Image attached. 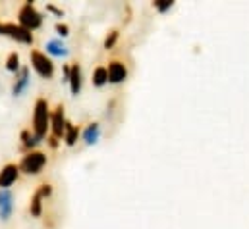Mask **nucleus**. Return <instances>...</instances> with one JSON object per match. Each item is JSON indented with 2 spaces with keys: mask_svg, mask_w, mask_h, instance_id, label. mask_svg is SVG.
Here are the masks:
<instances>
[{
  "mask_svg": "<svg viewBox=\"0 0 249 229\" xmlns=\"http://www.w3.org/2000/svg\"><path fill=\"white\" fill-rule=\"evenodd\" d=\"M14 196L8 189H0V218L2 220H8L12 210H14V204H12Z\"/></svg>",
  "mask_w": 249,
  "mask_h": 229,
  "instance_id": "obj_7",
  "label": "nucleus"
},
{
  "mask_svg": "<svg viewBox=\"0 0 249 229\" xmlns=\"http://www.w3.org/2000/svg\"><path fill=\"white\" fill-rule=\"evenodd\" d=\"M47 50H49L51 54H54V56H66V54H68L66 45H62L60 41H49V43H47Z\"/></svg>",
  "mask_w": 249,
  "mask_h": 229,
  "instance_id": "obj_16",
  "label": "nucleus"
},
{
  "mask_svg": "<svg viewBox=\"0 0 249 229\" xmlns=\"http://www.w3.org/2000/svg\"><path fill=\"white\" fill-rule=\"evenodd\" d=\"M56 31H58V35H62V37L68 35V27H66V25H60V23L56 25Z\"/></svg>",
  "mask_w": 249,
  "mask_h": 229,
  "instance_id": "obj_21",
  "label": "nucleus"
},
{
  "mask_svg": "<svg viewBox=\"0 0 249 229\" xmlns=\"http://www.w3.org/2000/svg\"><path fill=\"white\" fill-rule=\"evenodd\" d=\"M2 35H8V37H12V39H16V41H19V43H25V45H31V43H33V35H31V31L23 29L21 25L6 23V25L2 27Z\"/></svg>",
  "mask_w": 249,
  "mask_h": 229,
  "instance_id": "obj_5",
  "label": "nucleus"
},
{
  "mask_svg": "<svg viewBox=\"0 0 249 229\" xmlns=\"http://www.w3.org/2000/svg\"><path fill=\"white\" fill-rule=\"evenodd\" d=\"M6 67H8L10 71H18V69H19V56H18V54H10Z\"/></svg>",
  "mask_w": 249,
  "mask_h": 229,
  "instance_id": "obj_18",
  "label": "nucleus"
},
{
  "mask_svg": "<svg viewBox=\"0 0 249 229\" xmlns=\"http://www.w3.org/2000/svg\"><path fill=\"white\" fill-rule=\"evenodd\" d=\"M107 71H108V83H112V85L122 83V81H125V77H127V67H125L124 62H120V60H112L108 64Z\"/></svg>",
  "mask_w": 249,
  "mask_h": 229,
  "instance_id": "obj_6",
  "label": "nucleus"
},
{
  "mask_svg": "<svg viewBox=\"0 0 249 229\" xmlns=\"http://www.w3.org/2000/svg\"><path fill=\"white\" fill-rule=\"evenodd\" d=\"M116 41H118V31H110V35L105 39V49H107V50L112 49V47L116 45Z\"/></svg>",
  "mask_w": 249,
  "mask_h": 229,
  "instance_id": "obj_20",
  "label": "nucleus"
},
{
  "mask_svg": "<svg viewBox=\"0 0 249 229\" xmlns=\"http://www.w3.org/2000/svg\"><path fill=\"white\" fill-rule=\"evenodd\" d=\"M172 6H174L172 0H157V2H155V8H157L159 12H168Z\"/></svg>",
  "mask_w": 249,
  "mask_h": 229,
  "instance_id": "obj_19",
  "label": "nucleus"
},
{
  "mask_svg": "<svg viewBox=\"0 0 249 229\" xmlns=\"http://www.w3.org/2000/svg\"><path fill=\"white\" fill-rule=\"evenodd\" d=\"M31 65L33 69L41 75V77H53L54 75V64L51 62V58H47V54L39 52V50H33L31 52Z\"/></svg>",
  "mask_w": 249,
  "mask_h": 229,
  "instance_id": "obj_3",
  "label": "nucleus"
},
{
  "mask_svg": "<svg viewBox=\"0 0 249 229\" xmlns=\"http://www.w3.org/2000/svg\"><path fill=\"white\" fill-rule=\"evenodd\" d=\"M51 145H53V147H56V145H58V139H56V137H53V139H51Z\"/></svg>",
  "mask_w": 249,
  "mask_h": 229,
  "instance_id": "obj_22",
  "label": "nucleus"
},
{
  "mask_svg": "<svg viewBox=\"0 0 249 229\" xmlns=\"http://www.w3.org/2000/svg\"><path fill=\"white\" fill-rule=\"evenodd\" d=\"M68 83H70L71 93L73 95H79V91H81V67H79V64H73L70 67V79H68Z\"/></svg>",
  "mask_w": 249,
  "mask_h": 229,
  "instance_id": "obj_11",
  "label": "nucleus"
},
{
  "mask_svg": "<svg viewBox=\"0 0 249 229\" xmlns=\"http://www.w3.org/2000/svg\"><path fill=\"white\" fill-rule=\"evenodd\" d=\"M19 168L16 164H8L2 172H0V189H8L16 179H18Z\"/></svg>",
  "mask_w": 249,
  "mask_h": 229,
  "instance_id": "obj_9",
  "label": "nucleus"
},
{
  "mask_svg": "<svg viewBox=\"0 0 249 229\" xmlns=\"http://www.w3.org/2000/svg\"><path fill=\"white\" fill-rule=\"evenodd\" d=\"M99 137H101V125L99 123H89L83 131V141L87 145H95L99 141Z\"/></svg>",
  "mask_w": 249,
  "mask_h": 229,
  "instance_id": "obj_12",
  "label": "nucleus"
},
{
  "mask_svg": "<svg viewBox=\"0 0 249 229\" xmlns=\"http://www.w3.org/2000/svg\"><path fill=\"white\" fill-rule=\"evenodd\" d=\"M19 23H21L23 29L31 31V29L41 27V23H43V16L33 8L31 2H25L23 8L19 10Z\"/></svg>",
  "mask_w": 249,
  "mask_h": 229,
  "instance_id": "obj_2",
  "label": "nucleus"
},
{
  "mask_svg": "<svg viewBox=\"0 0 249 229\" xmlns=\"http://www.w3.org/2000/svg\"><path fill=\"white\" fill-rule=\"evenodd\" d=\"M51 191H53L51 185H43V187L35 193V196H33V200H31V206H29V210H31L33 216H41V200H43V196H49Z\"/></svg>",
  "mask_w": 249,
  "mask_h": 229,
  "instance_id": "obj_10",
  "label": "nucleus"
},
{
  "mask_svg": "<svg viewBox=\"0 0 249 229\" xmlns=\"http://www.w3.org/2000/svg\"><path fill=\"white\" fill-rule=\"evenodd\" d=\"M77 137H79V129H77L75 125H71V123L66 121V131H64V141H66V145H70V147L75 145Z\"/></svg>",
  "mask_w": 249,
  "mask_h": 229,
  "instance_id": "obj_15",
  "label": "nucleus"
},
{
  "mask_svg": "<svg viewBox=\"0 0 249 229\" xmlns=\"http://www.w3.org/2000/svg\"><path fill=\"white\" fill-rule=\"evenodd\" d=\"M27 83H29V69H27V67H23V69H21V73H19V77H18V81L14 83V89H12V91H14V95H19V93L27 87Z\"/></svg>",
  "mask_w": 249,
  "mask_h": 229,
  "instance_id": "obj_13",
  "label": "nucleus"
},
{
  "mask_svg": "<svg viewBox=\"0 0 249 229\" xmlns=\"http://www.w3.org/2000/svg\"><path fill=\"white\" fill-rule=\"evenodd\" d=\"M51 125V112H49V104L45 98H39L35 104V112H33V133L39 139H45L47 129Z\"/></svg>",
  "mask_w": 249,
  "mask_h": 229,
  "instance_id": "obj_1",
  "label": "nucleus"
},
{
  "mask_svg": "<svg viewBox=\"0 0 249 229\" xmlns=\"http://www.w3.org/2000/svg\"><path fill=\"white\" fill-rule=\"evenodd\" d=\"M2 27H4V25H2V23H0V33H2Z\"/></svg>",
  "mask_w": 249,
  "mask_h": 229,
  "instance_id": "obj_23",
  "label": "nucleus"
},
{
  "mask_svg": "<svg viewBox=\"0 0 249 229\" xmlns=\"http://www.w3.org/2000/svg\"><path fill=\"white\" fill-rule=\"evenodd\" d=\"M21 139H23V145H25V147H29V148H31V147H35V145H39V141H41L35 133H29V131H23Z\"/></svg>",
  "mask_w": 249,
  "mask_h": 229,
  "instance_id": "obj_17",
  "label": "nucleus"
},
{
  "mask_svg": "<svg viewBox=\"0 0 249 229\" xmlns=\"http://www.w3.org/2000/svg\"><path fill=\"white\" fill-rule=\"evenodd\" d=\"M51 123H53V133L54 137H64V131H66V119H64V108L58 106L54 110V114L51 115Z\"/></svg>",
  "mask_w": 249,
  "mask_h": 229,
  "instance_id": "obj_8",
  "label": "nucleus"
},
{
  "mask_svg": "<svg viewBox=\"0 0 249 229\" xmlns=\"http://www.w3.org/2000/svg\"><path fill=\"white\" fill-rule=\"evenodd\" d=\"M108 83V71H107V67H97L95 71H93V85L95 87H103V85H107Z\"/></svg>",
  "mask_w": 249,
  "mask_h": 229,
  "instance_id": "obj_14",
  "label": "nucleus"
},
{
  "mask_svg": "<svg viewBox=\"0 0 249 229\" xmlns=\"http://www.w3.org/2000/svg\"><path fill=\"white\" fill-rule=\"evenodd\" d=\"M45 164H47V156L43 152H29L27 156H23L19 168L25 173H29V175H35V173H39L45 168Z\"/></svg>",
  "mask_w": 249,
  "mask_h": 229,
  "instance_id": "obj_4",
  "label": "nucleus"
}]
</instances>
